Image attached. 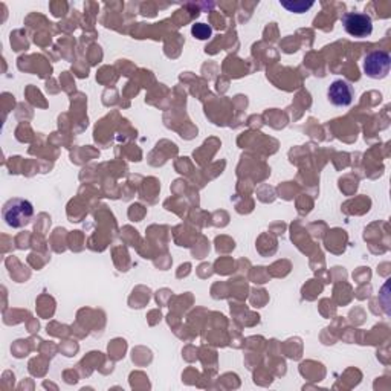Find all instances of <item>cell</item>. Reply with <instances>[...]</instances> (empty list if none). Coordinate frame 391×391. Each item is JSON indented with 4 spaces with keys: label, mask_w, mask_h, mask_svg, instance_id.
Masks as SVG:
<instances>
[{
    "label": "cell",
    "mask_w": 391,
    "mask_h": 391,
    "mask_svg": "<svg viewBox=\"0 0 391 391\" xmlns=\"http://www.w3.org/2000/svg\"><path fill=\"white\" fill-rule=\"evenodd\" d=\"M34 214V208L28 200L24 199H11L4 206V219L8 226L21 228L26 226Z\"/></svg>",
    "instance_id": "6da1fadb"
},
{
    "label": "cell",
    "mask_w": 391,
    "mask_h": 391,
    "mask_svg": "<svg viewBox=\"0 0 391 391\" xmlns=\"http://www.w3.org/2000/svg\"><path fill=\"white\" fill-rule=\"evenodd\" d=\"M341 24L347 34L356 39L370 37L373 32V20L365 13H345L341 17Z\"/></svg>",
    "instance_id": "7a4b0ae2"
},
{
    "label": "cell",
    "mask_w": 391,
    "mask_h": 391,
    "mask_svg": "<svg viewBox=\"0 0 391 391\" xmlns=\"http://www.w3.org/2000/svg\"><path fill=\"white\" fill-rule=\"evenodd\" d=\"M364 72L373 80L385 78L391 68V56L385 51H375L364 57Z\"/></svg>",
    "instance_id": "3957f363"
},
{
    "label": "cell",
    "mask_w": 391,
    "mask_h": 391,
    "mask_svg": "<svg viewBox=\"0 0 391 391\" xmlns=\"http://www.w3.org/2000/svg\"><path fill=\"white\" fill-rule=\"evenodd\" d=\"M329 101L336 107H347L353 103L355 91L352 84L345 80H335L327 89Z\"/></svg>",
    "instance_id": "277c9868"
},
{
    "label": "cell",
    "mask_w": 391,
    "mask_h": 391,
    "mask_svg": "<svg viewBox=\"0 0 391 391\" xmlns=\"http://www.w3.org/2000/svg\"><path fill=\"white\" fill-rule=\"evenodd\" d=\"M191 34L199 40H208L213 36V29L210 25L205 24H196L191 28Z\"/></svg>",
    "instance_id": "5b68a950"
},
{
    "label": "cell",
    "mask_w": 391,
    "mask_h": 391,
    "mask_svg": "<svg viewBox=\"0 0 391 391\" xmlns=\"http://www.w3.org/2000/svg\"><path fill=\"white\" fill-rule=\"evenodd\" d=\"M281 6L289 9L290 13L301 14V13H306L309 8H312L313 2H309V4H306V2H281Z\"/></svg>",
    "instance_id": "8992f818"
}]
</instances>
